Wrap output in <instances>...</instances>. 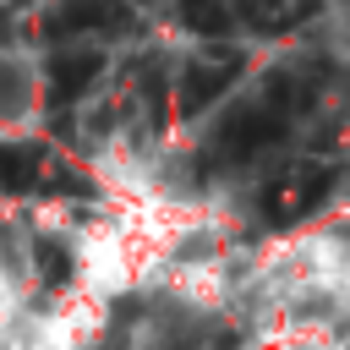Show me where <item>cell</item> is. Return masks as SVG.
Instances as JSON below:
<instances>
[{
	"label": "cell",
	"mask_w": 350,
	"mask_h": 350,
	"mask_svg": "<svg viewBox=\"0 0 350 350\" xmlns=\"http://www.w3.org/2000/svg\"><path fill=\"white\" fill-rule=\"evenodd\" d=\"M328 186H334V175H328V170L301 164V170H290L284 180H273V186L262 191V213H268L273 224H295V219H306V213L328 197Z\"/></svg>",
	"instance_id": "obj_1"
},
{
	"label": "cell",
	"mask_w": 350,
	"mask_h": 350,
	"mask_svg": "<svg viewBox=\"0 0 350 350\" xmlns=\"http://www.w3.org/2000/svg\"><path fill=\"white\" fill-rule=\"evenodd\" d=\"M284 131V115L273 109V104H252V109H241V115H230L224 126H219V137H213V148H219V159H252V153H262L273 137Z\"/></svg>",
	"instance_id": "obj_2"
},
{
	"label": "cell",
	"mask_w": 350,
	"mask_h": 350,
	"mask_svg": "<svg viewBox=\"0 0 350 350\" xmlns=\"http://www.w3.org/2000/svg\"><path fill=\"white\" fill-rule=\"evenodd\" d=\"M98 71H104V55L98 49H66V55H55L49 60V98L60 104V98L88 93L98 82Z\"/></svg>",
	"instance_id": "obj_3"
},
{
	"label": "cell",
	"mask_w": 350,
	"mask_h": 350,
	"mask_svg": "<svg viewBox=\"0 0 350 350\" xmlns=\"http://www.w3.org/2000/svg\"><path fill=\"white\" fill-rule=\"evenodd\" d=\"M109 22H120L115 0H60L44 16V33L60 38V33H93V27H109Z\"/></svg>",
	"instance_id": "obj_4"
},
{
	"label": "cell",
	"mask_w": 350,
	"mask_h": 350,
	"mask_svg": "<svg viewBox=\"0 0 350 350\" xmlns=\"http://www.w3.org/2000/svg\"><path fill=\"white\" fill-rule=\"evenodd\" d=\"M241 77V66L235 60H219V66H191L186 71V82H180V109L186 115H197V109H208L230 82Z\"/></svg>",
	"instance_id": "obj_5"
},
{
	"label": "cell",
	"mask_w": 350,
	"mask_h": 350,
	"mask_svg": "<svg viewBox=\"0 0 350 350\" xmlns=\"http://www.w3.org/2000/svg\"><path fill=\"white\" fill-rule=\"evenodd\" d=\"M38 159H44V153H38L33 142H27V148H22V142H0V186H5V191H27V186L38 180Z\"/></svg>",
	"instance_id": "obj_6"
},
{
	"label": "cell",
	"mask_w": 350,
	"mask_h": 350,
	"mask_svg": "<svg viewBox=\"0 0 350 350\" xmlns=\"http://www.w3.org/2000/svg\"><path fill=\"white\" fill-rule=\"evenodd\" d=\"M180 16H186V27L202 33V38H224V33L235 27V16H230L224 0H180Z\"/></svg>",
	"instance_id": "obj_7"
},
{
	"label": "cell",
	"mask_w": 350,
	"mask_h": 350,
	"mask_svg": "<svg viewBox=\"0 0 350 350\" xmlns=\"http://www.w3.org/2000/svg\"><path fill=\"white\" fill-rule=\"evenodd\" d=\"M306 11H312V0L295 5V11H290L284 0H246V22H257V27H290V22L306 16Z\"/></svg>",
	"instance_id": "obj_8"
},
{
	"label": "cell",
	"mask_w": 350,
	"mask_h": 350,
	"mask_svg": "<svg viewBox=\"0 0 350 350\" xmlns=\"http://www.w3.org/2000/svg\"><path fill=\"white\" fill-rule=\"evenodd\" d=\"M38 262H44V279H49V284H66V279H71V257H66V246L38 241Z\"/></svg>",
	"instance_id": "obj_9"
},
{
	"label": "cell",
	"mask_w": 350,
	"mask_h": 350,
	"mask_svg": "<svg viewBox=\"0 0 350 350\" xmlns=\"http://www.w3.org/2000/svg\"><path fill=\"white\" fill-rule=\"evenodd\" d=\"M11 88H16V71H11V66H0V109H5V115L16 109V93H11Z\"/></svg>",
	"instance_id": "obj_10"
},
{
	"label": "cell",
	"mask_w": 350,
	"mask_h": 350,
	"mask_svg": "<svg viewBox=\"0 0 350 350\" xmlns=\"http://www.w3.org/2000/svg\"><path fill=\"white\" fill-rule=\"evenodd\" d=\"M0 33H5V16H0Z\"/></svg>",
	"instance_id": "obj_11"
}]
</instances>
